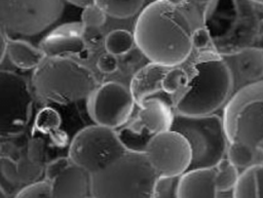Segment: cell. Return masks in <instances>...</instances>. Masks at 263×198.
Instances as JSON below:
<instances>
[{"mask_svg": "<svg viewBox=\"0 0 263 198\" xmlns=\"http://www.w3.org/2000/svg\"><path fill=\"white\" fill-rule=\"evenodd\" d=\"M166 1H168L175 5H181L185 0H166Z\"/></svg>", "mask_w": 263, "mask_h": 198, "instance_id": "obj_44", "label": "cell"}, {"mask_svg": "<svg viewBox=\"0 0 263 198\" xmlns=\"http://www.w3.org/2000/svg\"><path fill=\"white\" fill-rule=\"evenodd\" d=\"M82 29V23L64 24L43 37L38 47L46 57L76 55L87 58L89 48L83 41Z\"/></svg>", "mask_w": 263, "mask_h": 198, "instance_id": "obj_13", "label": "cell"}, {"mask_svg": "<svg viewBox=\"0 0 263 198\" xmlns=\"http://www.w3.org/2000/svg\"><path fill=\"white\" fill-rule=\"evenodd\" d=\"M51 182L48 180L35 181L28 186L22 188L16 194V197H51Z\"/></svg>", "mask_w": 263, "mask_h": 198, "instance_id": "obj_31", "label": "cell"}, {"mask_svg": "<svg viewBox=\"0 0 263 198\" xmlns=\"http://www.w3.org/2000/svg\"><path fill=\"white\" fill-rule=\"evenodd\" d=\"M145 0H96V3L111 17L124 19L139 12Z\"/></svg>", "mask_w": 263, "mask_h": 198, "instance_id": "obj_23", "label": "cell"}, {"mask_svg": "<svg viewBox=\"0 0 263 198\" xmlns=\"http://www.w3.org/2000/svg\"><path fill=\"white\" fill-rule=\"evenodd\" d=\"M219 0H185L179 5L189 17L193 28L196 30L205 26L214 14Z\"/></svg>", "mask_w": 263, "mask_h": 198, "instance_id": "obj_22", "label": "cell"}, {"mask_svg": "<svg viewBox=\"0 0 263 198\" xmlns=\"http://www.w3.org/2000/svg\"><path fill=\"white\" fill-rule=\"evenodd\" d=\"M145 153L158 175L180 176L189 169L192 161L188 140L174 129L154 134L149 140Z\"/></svg>", "mask_w": 263, "mask_h": 198, "instance_id": "obj_11", "label": "cell"}, {"mask_svg": "<svg viewBox=\"0 0 263 198\" xmlns=\"http://www.w3.org/2000/svg\"><path fill=\"white\" fill-rule=\"evenodd\" d=\"M71 162L72 161L70 160L69 157H60V158H57V159L52 160L44 168L45 179L51 182L63 170H65L71 164Z\"/></svg>", "mask_w": 263, "mask_h": 198, "instance_id": "obj_34", "label": "cell"}, {"mask_svg": "<svg viewBox=\"0 0 263 198\" xmlns=\"http://www.w3.org/2000/svg\"><path fill=\"white\" fill-rule=\"evenodd\" d=\"M236 9V18L229 31L214 39L215 46L220 54L227 55L254 46L261 33L260 19L254 10L255 5L248 0H233Z\"/></svg>", "mask_w": 263, "mask_h": 198, "instance_id": "obj_12", "label": "cell"}, {"mask_svg": "<svg viewBox=\"0 0 263 198\" xmlns=\"http://www.w3.org/2000/svg\"><path fill=\"white\" fill-rule=\"evenodd\" d=\"M7 38H8V36L0 29V63L3 61V58L6 54Z\"/></svg>", "mask_w": 263, "mask_h": 198, "instance_id": "obj_40", "label": "cell"}, {"mask_svg": "<svg viewBox=\"0 0 263 198\" xmlns=\"http://www.w3.org/2000/svg\"><path fill=\"white\" fill-rule=\"evenodd\" d=\"M232 197H258L256 166L242 169L232 189Z\"/></svg>", "mask_w": 263, "mask_h": 198, "instance_id": "obj_26", "label": "cell"}, {"mask_svg": "<svg viewBox=\"0 0 263 198\" xmlns=\"http://www.w3.org/2000/svg\"><path fill=\"white\" fill-rule=\"evenodd\" d=\"M228 64L234 80L238 77L247 84L263 78V52L252 46L235 53L223 55Z\"/></svg>", "mask_w": 263, "mask_h": 198, "instance_id": "obj_18", "label": "cell"}, {"mask_svg": "<svg viewBox=\"0 0 263 198\" xmlns=\"http://www.w3.org/2000/svg\"><path fill=\"white\" fill-rule=\"evenodd\" d=\"M215 184L218 192V197L225 194L232 196V189L237 181L239 169L225 157L216 166Z\"/></svg>", "mask_w": 263, "mask_h": 198, "instance_id": "obj_24", "label": "cell"}, {"mask_svg": "<svg viewBox=\"0 0 263 198\" xmlns=\"http://www.w3.org/2000/svg\"><path fill=\"white\" fill-rule=\"evenodd\" d=\"M33 90L42 103L69 105L87 98L99 86L95 74L68 57H45L34 69Z\"/></svg>", "mask_w": 263, "mask_h": 198, "instance_id": "obj_3", "label": "cell"}, {"mask_svg": "<svg viewBox=\"0 0 263 198\" xmlns=\"http://www.w3.org/2000/svg\"><path fill=\"white\" fill-rule=\"evenodd\" d=\"M27 154L30 160L36 164L43 165L45 160V142L42 137L33 136L28 144Z\"/></svg>", "mask_w": 263, "mask_h": 198, "instance_id": "obj_33", "label": "cell"}, {"mask_svg": "<svg viewBox=\"0 0 263 198\" xmlns=\"http://www.w3.org/2000/svg\"><path fill=\"white\" fill-rule=\"evenodd\" d=\"M216 167L189 168L179 177L178 197H218Z\"/></svg>", "mask_w": 263, "mask_h": 198, "instance_id": "obj_16", "label": "cell"}, {"mask_svg": "<svg viewBox=\"0 0 263 198\" xmlns=\"http://www.w3.org/2000/svg\"><path fill=\"white\" fill-rule=\"evenodd\" d=\"M126 151L115 129L96 124L75 134L68 157L92 174L109 166Z\"/></svg>", "mask_w": 263, "mask_h": 198, "instance_id": "obj_7", "label": "cell"}, {"mask_svg": "<svg viewBox=\"0 0 263 198\" xmlns=\"http://www.w3.org/2000/svg\"><path fill=\"white\" fill-rule=\"evenodd\" d=\"M172 129L182 133L190 144L192 161L189 168L216 166L226 157L229 140L221 115L175 113Z\"/></svg>", "mask_w": 263, "mask_h": 198, "instance_id": "obj_5", "label": "cell"}, {"mask_svg": "<svg viewBox=\"0 0 263 198\" xmlns=\"http://www.w3.org/2000/svg\"><path fill=\"white\" fill-rule=\"evenodd\" d=\"M51 141L53 142V144L58 147H64L67 143H68V135L64 130L59 129L58 131H55L54 133H52L50 135Z\"/></svg>", "mask_w": 263, "mask_h": 198, "instance_id": "obj_38", "label": "cell"}, {"mask_svg": "<svg viewBox=\"0 0 263 198\" xmlns=\"http://www.w3.org/2000/svg\"><path fill=\"white\" fill-rule=\"evenodd\" d=\"M97 67L99 70L104 73V74H111L114 73L118 67H119V62L116 55L110 53V52H105L100 55L98 62H97Z\"/></svg>", "mask_w": 263, "mask_h": 198, "instance_id": "obj_35", "label": "cell"}, {"mask_svg": "<svg viewBox=\"0 0 263 198\" xmlns=\"http://www.w3.org/2000/svg\"><path fill=\"white\" fill-rule=\"evenodd\" d=\"M135 45L134 34L127 30L117 29L109 32L105 37V48L116 56H121L129 51Z\"/></svg>", "mask_w": 263, "mask_h": 198, "instance_id": "obj_25", "label": "cell"}, {"mask_svg": "<svg viewBox=\"0 0 263 198\" xmlns=\"http://www.w3.org/2000/svg\"><path fill=\"white\" fill-rule=\"evenodd\" d=\"M121 56H122V63L127 67H132V66L137 65L141 61V57L144 56V54L137 47L136 50L134 48H132L129 51H127L126 53H124Z\"/></svg>", "mask_w": 263, "mask_h": 198, "instance_id": "obj_37", "label": "cell"}, {"mask_svg": "<svg viewBox=\"0 0 263 198\" xmlns=\"http://www.w3.org/2000/svg\"><path fill=\"white\" fill-rule=\"evenodd\" d=\"M7 193L5 192V190L0 186V197H6Z\"/></svg>", "mask_w": 263, "mask_h": 198, "instance_id": "obj_45", "label": "cell"}, {"mask_svg": "<svg viewBox=\"0 0 263 198\" xmlns=\"http://www.w3.org/2000/svg\"><path fill=\"white\" fill-rule=\"evenodd\" d=\"M180 176L158 175L153 190V197H178Z\"/></svg>", "mask_w": 263, "mask_h": 198, "instance_id": "obj_29", "label": "cell"}, {"mask_svg": "<svg viewBox=\"0 0 263 198\" xmlns=\"http://www.w3.org/2000/svg\"><path fill=\"white\" fill-rule=\"evenodd\" d=\"M43 170V165L32 162L27 153L20 156L15 162L12 160L4 162L2 169L5 177L14 184H30L35 182Z\"/></svg>", "mask_w": 263, "mask_h": 198, "instance_id": "obj_20", "label": "cell"}, {"mask_svg": "<svg viewBox=\"0 0 263 198\" xmlns=\"http://www.w3.org/2000/svg\"><path fill=\"white\" fill-rule=\"evenodd\" d=\"M192 42H193V48H203V47H208L215 44L214 38L211 35L206 26H203L194 30Z\"/></svg>", "mask_w": 263, "mask_h": 198, "instance_id": "obj_36", "label": "cell"}, {"mask_svg": "<svg viewBox=\"0 0 263 198\" xmlns=\"http://www.w3.org/2000/svg\"><path fill=\"white\" fill-rule=\"evenodd\" d=\"M167 69L168 67L150 62L134 74L129 90L138 107L150 98L158 97L166 101L174 108L173 100L162 88V80Z\"/></svg>", "mask_w": 263, "mask_h": 198, "instance_id": "obj_14", "label": "cell"}, {"mask_svg": "<svg viewBox=\"0 0 263 198\" xmlns=\"http://www.w3.org/2000/svg\"><path fill=\"white\" fill-rule=\"evenodd\" d=\"M63 9V0H0V29L7 36H34L57 22Z\"/></svg>", "mask_w": 263, "mask_h": 198, "instance_id": "obj_8", "label": "cell"}, {"mask_svg": "<svg viewBox=\"0 0 263 198\" xmlns=\"http://www.w3.org/2000/svg\"><path fill=\"white\" fill-rule=\"evenodd\" d=\"M258 146H259V147H261V148L263 149V141H262V142H260V143L258 144Z\"/></svg>", "mask_w": 263, "mask_h": 198, "instance_id": "obj_46", "label": "cell"}, {"mask_svg": "<svg viewBox=\"0 0 263 198\" xmlns=\"http://www.w3.org/2000/svg\"><path fill=\"white\" fill-rule=\"evenodd\" d=\"M184 81L185 74L183 68L180 65L167 69L162 80V88L164 92L173 100V105L175 96L182 90L184 86Z\"/></svg>", "mask_w": 263, "mask_h": 198, "instance_id": "obj_28", "label": "cell"}, {"mask_svg": "<svg viewBox=\"0 0 263 198\" xmlns=\"http://www.w3.org/2000/svg\"><path fill=\"white\" fill-rule=\"evenodd\" d=\"M251 3H253L255 6H260L263 7V0H248Z\"/></svg>", "mask_w": 263, "mask_h": 198, "instance_id": "obj_43", "label": "cell"}, {"mask_svg": "<svg viewBox=\"0 0 263 198\" xmlns=\"http://www.w3.org/2000/svg\"><path fill=\"white\" fill-rule=\"evenodd\" d=\"M194 30L179 5L154 0L140 12L133 34L136 46L149 62L171 68L191 53Z\"/></svg>", "mask_w": 263, "mask_h": 198, "instance_id": "obj_1", "label": "cell"}, {"mask_svg": "<svg viewBox=\"0 0 263 198\" xmlns=\"http://www.w3.org/2000/svg\"><path fill=\"white\" fill-rule=\"evenodd\" d=\"M0 153H1V144H0Z\"/></svg>", "mask_w": 263, "mask_h": 198, "instance_id": "obj_47", "label": "cell"}, {"mask_svg": "<svg viewBox=\"0 0 263 198\" xmlns=\"http://www.w3.org/2000/svg\"><path fill=\"white\" fill-rule=\"evenodd\" d=\"M106 12L97 3H92L83 7L81 13V23L83 26L102 28L106 23Z\"/></svg>", "mask_w": 263, "mask_h": 198, "instance_id": "obj_30", "label": "cell"}, {"mask_svg": "<svg viewBox=\"0 0 263 198\" xmlns=\"http://www.w3.org/2000/svg\"><path fill=\"white\" fill-rule=\"evenodd\" d=\"M254 47L258 48L259 50H261L263 52V32H261L258 35V37H257V39H256V41L254 43Z\"/></svg>", "mask_w": 263, "mask_h": 198, "instance_id": "obj_42", "label": "cell"}, {"mask_svg": "<svg viewBox=\"0 0 263 198\" xmlns=\"http://www.w3.org/2000/svg\"><path fill=\"white\" fill-rule=\"evenodd\" d=\"M139 108L138 117L134 121L149 136L172 129L175 111L166 101L158 97L150 98Z\"/></svg>", "mask_w": 263, "mask_h": 198, "instance_id": "obj_15", "label": "cell"}, {"mask_svg": "<svg viewBox=\"0 0 263 198\" xmlns=\"http://www.w3.org/2000/svg\"><path fill=\"white\" fill-rule=\"evenodd\" d=\"M226 157L238 169L263 164V149L242 141H229Z\"/></svg>", "mask_w": 263, "mask_h": 198, "instance_id": "obj_21", "label": "cell"}, {"mask_svg": "<svg viewBox=\"0 0 263 198\" xmlns=\"http://www.w3.org/2000/svg\"><path fill=\"white\" fill-rule=\"evenodd\" d=\"M105 37L100 27L83 26L82 38L89 49H98L105 44Z\"/></svg>", "mask_w": 263, "mask_h": 198, "instance_id": "obj_32", "label": "cell"}, {"mask_svg": "<svg viewBox=\"0 0 263 198\" xmlns=\"http://www.w3.org/2000/svg\"><path fill=\"white\" fill-rule=\"evenodd\" d=\"M51 197L90 196V173L83 167L71 162L51 181Z\"/></svg>", "mask_w": 263, "mask_h": 198, "instance_id": "obj_17", "label": "cell"}, {"mask_svg": "<svg viewBox=\"0 0 263 198\" xmlns=\"http://www.w3.org/2000/svg\"><path fill=\"white\" fill-rule=\"evenodd\" d=\"M62 119L60 114L50 107L41 109L34 122V130L43 134L51 135L60 129Z\"/></svg>", "mask_w": 263, "mask_h": 198, "instance_id": "obj_27", "label": "cell"}, {"mask_svg": "<svg viewBox=\"0 0 263 198\" xmlns=\"http://www.w3.org/2000/svg\"><path fill=\"white\" fill-rule=\"evenodd\" d=\"M67 1L72 3L73 5H76L79 7H85L87 5L96 3V0H67Z\"/></svg>", "mask_w": 263, "mask_h": 198, "instance_id": "obj_41", "label": "cell"}, {"mask_svg": "<svg viewBox=\"0 0 263 198\" xmlns=\"http://www.w3.org/2000/svg\"><path fill=\"white\" fill-rule=\"evenodd\" d=\"M135 105L129 88L115 81L99 85L87 97V111L92 121L113 129L127 122Z\"/></svg>", "mask_w": 263, "mask_h": 198, "instance_id": "obj_10", "label": "cell"}, {"mask_svg": "<svg viewBox=\"0 0 263 198\" xmlns=\"http://www.w3.org/2000/svg\"><path fill=\"white\" fill-rule=\"evenodd\" d=\"M258 197H263V164L256 166Z\"/></svg>", "mask_w": 263, "mask_h": 198, "instance_id": "obj_39", "label": "cell"}, {"mask_svg": "<svg viewBox=\"0 0 263 198\" xmlns=\"http://www.w3.org/2000/svg\"><path fill=\"white\" fill-rule=\"evenodd\" d=\"M33 103L28 79L15 72L0 70V137H14L25 131Z\"/></svg>", "mask_w": 263, "mask_h": 198, "instance_id": "obj_9", "label": "cell"}, {"mask_svg": "<svg viewBox=\"0 0 263 198\" xmlns=\"http://www.w3.org/2000/svg\"><path fill=\"white\" fill-rule=\"evenodd\" d=\"M185 74L182 90L175 96L174 111L183 115H208L223 109L234 93L233 74L215 44L193 48L180 65Z\"/></svg>", "mask_w": 263, "mask_h": 198, "instance_id": "obj_2", "label": "cell"}, {"mask_svg": "<svg viewBox=\"0 0 263 198\" xmlns=\"http://www.w3.org/2000/svg\"><path fill=\"white\" fill-rule=\"evenodd\" d=\"M6 53L10 62L18 69H35L46 57L39 47L21 39L7 38Z\"/></svg>", "mask_w": 263, "mask_h": 198, "instance_id": "obj_19", "label": "cell"}, {"mask_svg": "<svg viewBox=\"0 0 263 198\" xmlns=\"http://www.w3.org/2000/svg\"><path fill=\"white\" fill-rule=\"evenodd\" d=\"M157 177L145 152L126 151L103 170L90 174V196L153 197Z\"/></svg>", "mask_w": 263, "mask_h": 198, "instance_id": "obj_4", "label": "cell"}, {"mask_svg": "<svg viewBox=\"0 0 263 198\" xmlns=\"http://www.w3.org/2000/svg\"><path fill=\"white\" fill-rule=\"evenodd\" d=\"M222 118L229 141L258 146L263 141V79L235 90L223 108Z\"/></svg>", "mask_w": 263, "mask_h": 198, "instance_id": "obj_6", "label": "cell"}]
</instances>
